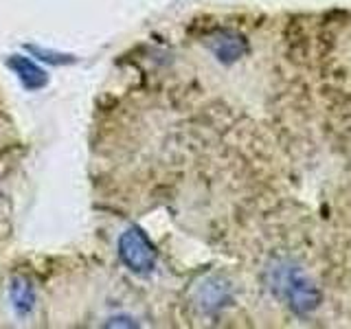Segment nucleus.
<instances>
[{
    "label": "nucleus",
    "instance_id": "2",
    "mask_svg": "<svg viewBox=\"0 0 351 329\" xmlns=\"http://www.w3.org/2000/svg\"><path fill=\"white\" fill-rule=\"evenodd\" d=\"M119 257L132 272H149L156 266V250L141 228L132 226L119 237Z\"/></svg>",
    "mask_w": 351,
    "mask_h": 329
},
{
    "label": "nucleus",
    "instance_id": "5",
    "mask_svg": "<svg viewBox=\"0 0 351 329\" xmlns=\"http://www.w3.org/2000/svg\"><path fill=\"white\" fill-rule=\"evenodd\" d=\"M11 303H14L18 314H29L33 310V303H36V292H33V285L25 277H14L11 279Z\"/></svg>",
    "mask_w": 351,
    "mask_h": 329
},
{
    "label": "nucleus",
    "instance_id": "3",
    "mask_svg": "<svg viewBox=\"0 0 351 329\" xmlns=\"http://www.w3.org/2000/svg\"><path fill=\"white\" fill-rule=\"evenodd\" d=\"M7 66L11 71H14L20 82L25 84L29 90H38V88H44L47 86V73H44L38 64H33L29 58H22V55H11Z\"/></svg>",
    "mask_w": 351,
    "mask_h": 329
},
{
    "label": "nucleus",
    "instance_id": "4",
    "mask_svg": "<svg viewBox=\"0 0 351 329\" xmlns=\"http://www.w3.org/2000/svg\"><path fill=\"white\" fill-rule=\"evenodd\" d=\"M211 49L222 62H235L246 53L248 44H246L244 38L237 36V33H226L224 31V33H219L217 38L211 40Z\"/></svg>",
    "mask_w": 351,
    "mask_h": 329
},
{
    "label": "nucleus",
    "instance_id": "1",
    "mask_svg": "<svg viewBox=\"0 0 351 329\" xmlns=\"http://www.w3.org/2000/svg\"><path fill=\"white\" fill-rule=\"evenodd\" d=\"M270 283L272 290L288 301V305L296 312H310L321 301L316 285L305 277L301 268L292 266V263H277L270 270Z\"/></svg>",
    "mask_w": 351,
    "mask_h": 329
}]
</instances>
